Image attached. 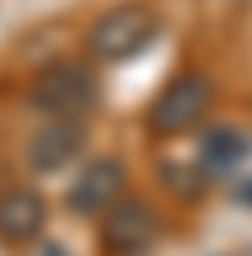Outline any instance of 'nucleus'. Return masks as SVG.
Instances as JSON below:
<instances>
[{"label":"nucleus","instance_id":"nucleus-1","mask_svg":"<svg viewBox=\"0 0 252 256\" xmlns=\"http://www.w3.org/2000/svg\"><path fill=\"white\" fill-rule=\"evenodd\" d=\"M97 96H101V87L83 64H51L28 87V101L42 114H55V119H83L97 106Z\"/></svg>","mask_w":252,"mask_h":256},{"label":"nucleus","instance_id":"nucleus-6","mask_svg":"<svg viewBox=\"0 0 252 256\" xmlns=\"http://www.w3.org/2000/svg\"><path fill=\"white\" fill-rule=\"evenodd\" d=\"M78 146H83V124L46 114V128H37L28 142V160H33V170H60L78 156Z\"/></svg>","mask_w":252,"mask_h":256},{"label":"nucleus","instance_id":"nucleus-7","mask_svg":"<svg viewBox=\"0 0 252 256\" xmlns=\"http://www.w3.org/2000/svg\"><path fill=\"white\" fill-rule=\"evenodd\" d=\"M46 224V202L28 188L0 192V242H33Z\"/></svg>","mask_w":252,"mask_h":256},{"label":"nucleus","instance_id":"nucleus-5","mask_svg":"<svg viewBox=\"0 0 252 256\" xmlns=\"http://www.w3.org/2000/svg\"><path fill=\"white\" fill-rule=\"evenodd\" d=\"M119 192H124V165L119 160H92L69 188V206L78 215H106L119 202Z\"/></svg>","mask_w":252,"mask_h":256},{"label":"nucleus","instance_id":"nucleus-2","mask_svg":"<svg viewBox=\"0 0 252 256\" xmlns=\"http://www.w3.org/2000/svg\"><path fill=\"white\" fill-rule=\"evenodd\" d=\"M211 106H215L211 78H202V74H179V78L151 101V128H156V133H165V138L188 133L193 124H202V119L211 114Z\"/></svg>","mask_w":252,"mask_h":256},{"label":"nucleus","instance_id":"nucleus-4","mask_svg":"<svg viewBox=\"0 0 252 256\" xmlns=\"http://www.w3.org/2000/svg\"><path fill=\"white\" fill-rule=\"evenodd\" d=\"M101 238H106V247H110L115 256H138V252H147L151 238H156V215H151L142 202H115V206L106 210Z\"/></svg>","mask_w":252,"mask_h":256},{"label":"nucleus","instance_id":"nucleus-3","mask_svg":"<svg viewBox=\"0 0 252 256\" xmlns=\"http://www.w3.org/2000/svg\"><path fill=\"white\" fill-rule=\"evenodd\" d=\"M156 37V14L142 5H119L110 14H101L87 32V50L97 60H129L138 55L147 42Z\"/></svg>","mask_w":252,"mask_h":256},{"label":"nucleus","instance_id":"nucleus-8","mask_svg":"<svg viewBox=\"0 0 252 256\" xmlns=\"http://www.w3.org/2000/svg\"><path fill=\"white\" fill-rule=\"evenodd\" d=\"M247 151V142L238 138V133H229V128H220V133H211L206 138V146H202V156L211 160L215 170H225V165H234V160Z\"/></svg>","mask_w":252,"mask_h":256}]
</instances>
